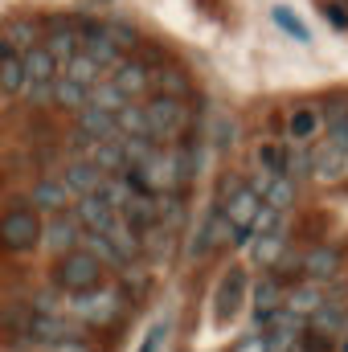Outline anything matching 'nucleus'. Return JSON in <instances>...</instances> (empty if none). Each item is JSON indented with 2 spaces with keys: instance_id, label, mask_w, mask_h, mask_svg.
<instances>
[{
  "instance_id": "22",
  "label": "nucleus",
  "mask_w": 348,
  "mask_h": 352,
  "mask_svg": "<svg viewBox=\"0 0 348 352\" xmlns=\"http://www.w3.org/2000/svg\"><path fill=\"white\" fill-rule=\"evenodd\" d=\"M123 217L144 234V230H152V226H160V197H152V192H131V201L123 205Z\"/></svg>"
},
{
  "instance_id": "23",
  "label": "nucleus",
  "mask_w": 348,
  "mask_h": 352,
  "mask_svg": "<svg viewBox=\"0 0 348 352\" xmlns=\"http://www.w3.org/2000/svg\"><path fill=\"white\" fill-rule=\"evenodd\" d=\"M324 303H328V291H320V283H299L295 291H287V295H283V307H287V311H295V316H303V320H307V316H316Z\"/></svg>"
},
{
  "instance_id": "43",
  "label": "nucleus",
  "mask_w": 348,
  "mask_h": 352,
  "mask_svg": "<svg viewBox=\"0 0 348 352\" xmlns=\"http://www.w3.org/2000/svg\"><path fill=\"white\" fill-rule=\"evenodd\" d=\"M250 230H254V238H259V234H283L287 226H283V213H279V209H270V205H259V213H254Z\"/></svg>"
},
{
  "instance_id": "11",
  "label": "nucleus",
  "mask_w": 348,
  "mask_h": 352,
  "mask_svg": "<svg viewBox=\"0 0 348 352\" xmlns=\"http://www.w3.org/2000/svg\"><path fill=\"white\" fill-rule=\"evenodd\" d=\"M107 82H115V87L135 102V94H148V90H152V66H148V62H135V58H119V62L111 66Z\"/></svg>"
},
{
  "instance_id": "36",
  "label": "nucleus",
  "mask_w": 348,
  "mask_h": 352,
  "mask_svg": "<svg viewBox=\"0 0 348 352\" xmlns=\"http://www.w3.org/2000/svg\"><path fill=\"white\" fill-rule=\"evenodd\" d=\"M4 41L17 50V54H25V50H33V45H41V37H37V21H8V29H4Z\"/></svg>"
},
{
  "instance_id": "34",
  "label": "nucleus",
  "mask_w": 348,
  "mask_h": 352,
  "mask_svg": "<svg viewBox=\"0 0 348 352\" xmlns=\"http://www.w3.org/2000/svg\"><path fill=\"white\" fill-rule=\"evenodd\" d=\"M287 254V230L283 234H259L254 238V263L266 266V270H274V263Z\"/></svg>"
},
{
  "instance_id": "5",
  "label": "nucleus",
  "mask_w": 348,
  "mask_h": 352,
  "mask_svg": "<svg viewBox=\"0 0 348 352\" xmlns=\"http://www.w3.org/2000/svg\"><path fill=\"white\" fill-rule=\"evenodd\" d=\"M217 188H221V201H217V205H221L226 221H230V226H250L254 213H259V205H262L259 197L250 192V184H246L242 176H221Z\"/></svg>"
},
{
  "instance_id": "8",
  "label": "nucleus",
  "mask_w": 348,
  "mask_h": 352,
  "mask_svg": "<svg viewBox=\"0 0 348 352\" xmlns=\"http://www.w3.org/2000/svg\"><path fill=\"white\" fill-rule=\"evenodd\" d=\"M78 54H87L90 62H98L102 70H111L123 54L115 50V41H111V33H107V25L102 21H83L78 25Z\"/></svg>"
},
{
  "instance_id": "21",
  "label": "nucleus",
  "mask_w": 348,
  "mask_h": 352,
  "mask_svg": "<svg viewBox=\"0 0 348 352\" xmlns=\"http://www.w3.org/2000/svg\"><path fill=\"white\" fill-rule=\"evenodd\" d=\"M21 62H25V82H58V78H62V66L50 58V50H45V45L25 50V54H21Z\"/></svg>"
},
{
  "instance_id": "14",
  "label": "nucleus",
  "mask_w": 348,
  "mask_h": 352,
  "mask_svg": "<svg viewBox=\"0 0 348 352\" xmlns=\"http://www.w3.org/2000/svg\"><path fill=\"white\" fill-rule=\"evenodd\" d=\"M242 291H246V270L242 266H230V274L217 283V299H213V316L217 320H230L242 303Z\"/></svg>"
},
{
  "instance_id": "19",
  "label": "nucleus",
  "mask_w": 348,
  "mask_h": 352,
  "mask_svg": "<svg viewBox=\"0 0 348 352\" xmlns=\"http://www.w3.org/2000/svg\"><path fill=\"white\" fill-rule=\"evenodd\" d=\"M102 180H107V176L98 173L90 160H70V164H66V173H62V184H66L74 197H90V192H98V188H102Z\"/></svg>"
},
{
  "instance_id": "31",
  "label": "nucleus",
  "mask_w": 348,
  "mask_h": 352,
  "mask_svg": "<svg viewBox=\"0 0 348 352\" xmlns=\"http://www.w3.org/2000/svg\"><path fill=\"white\" fill-rule=\"evenodd\" d=\"M115 127H119V135H131V140H152V127H148L144 102H127V107L115 115Z\"/></svg>"
},
{
  "instance_id": "18",
  "label": "nucleus",
  "mask_w": 348,
  "mask_h": 352,
  "mask_svg": "<svg viewBox=\"0 0 348 352\" xmlns=\"http://www.w3.org/2000/svg\"><path fill=\"white\" fill-rule=\"evenodd\" d=\"M70 197H74V192H70L62 180H37L33 192H29V205H33L37 213H66Z\"/></svg>"
},
{
  "instance_id": "38",
  "label": "nucleus",
  "mask_w": 348,
  "mask_h": 352,
  "mask_svg": "<svg viewBox=\"0 0 348 352\" xmlns=\"http://www.w3.org/2000/svg\"><path fill=\"white\" fill-rule=\"evenodd\" d=\"M254 164L266 168L270 176H283L287 173V148L274 144V140H266V144H259V152H254Z\"/></svg>"
},
{
  "instance_id": "12",
  "label": "nucleus",
  "mask_w": 348,
  "mask_h": 352,
  "mask_svg": "<svg viewBox=\"0 0 348 352\" xmlns=\"http://www.w3.org/2000/svg\"><path fill=\"white\" fill-rule=\"evenodd\" d=\"M221 242H230V221H226L221 205H213V209L205 213V221L197 226V238H193L188 254H193V258H205V254H213Z\"/></svg>"
},
{
  "instance_id": "2",
  "label": "nucleus",
  "mask_w": 348,
  "mask_h": 352,
  "mask_svg": "<svg viewBox=\"0 0 348 352\" xmlns=\"http://www.w3.org/2000/svg\"><path fill=\"white\" fill-rule=\"evenodd\" d=\"M41 230H45V221H41V213H37L29 201L8 205V209L0 213V250H8V254H29V250L41 246Z\"/></svg>"
},
{
  "instance_id": "46",
  "label": "nucleus",
  "mask_w": 348,
  "mask_h": 352,
  "mask_svg": "<svg viewBox=\"0 0 348 352\" xmlns=\"http://www.w3.org/2000/svg\"><path fill=\"white\" fill-rule=\"evenodd\" d=\"M274 21H279V25H283V29H287L295 41H307V29H303V21H299V16H291L287 8H274Z\"/></svg>"
},
{
  "instance_id": "9",
  "label": "nucleus",
  "mask_w": 348,
  "mask_h": 352,
  "mask_svg": "<svg viewBox=\"0 0 348 352\" xmlns=\"http://www.w3.org/2000/svg\"><path fill=\"white\" fill-rule=\"evenodd\" d=\"M70 336H78L74 320H66V316H33V324L25 328L21 340H29L33 349H54V344H62Z\"/></svg>"
},
{
  "instance_id": "3",
  "label": "nucleus",
  "mask_w": 348,
  "mask_h": 352,
  "mask_svg": "<svg viewBox=\"0 0 348 352\" xmlns=\"http://www.w3.org/2000/svg\"><path fill=\"white\" fill-rule=\"evenodd\" d=\"M123 287H115V283H98V287H90L83 295H70V311H74V320H87V324H115L119 316H123Z\"/></svg>"
},
{
  "instance_id": "30",
  "label": "nucleus",
  "mask_w": 348,
  "mask_h": 352,
  "mask_svg": "<svg viewBox=\"0 0 348 352\" xmlns=\"http://www.w3.org/2000/svg\"><path fill=\"white\" fill-rule=\"evenodd\" d=\"M283 295H287V291H283V283H279L274 274H266L259 287H254V324H262L274 307H283Z\"/></svg>"
},
{
  "instance_id": "26",
  "label": "nucleus",
  "mask_w": 348,
  "mask_h": 352,
  "mask_svg": "<svg viewBox=\"0 0 348 352\" xmlns=\"http://www.w3.org/2000/svg\"><path fill=\"white\" fill-rule=\"evenodd\" d=\"M62 78H70V82H78V87L94 90L98 82H107V70H102L98 62H90L87 54H74V58L62 66Z\"/></svg>"
},
{
  "instance_id": "32",
  "label": "nucleus",
  "mask_w": 348,
  "mask_h": 352,
  "mask_svg": "<svg viewBox=\"0 0 348 352\" xmlns=\"http://www.w3.org/2000/svg\"><path fill=\"white\" fill-rule=\"evenodd\" d=\"M320 119H324L328 135H348V94H328L320 102Z\"/></svg>"
},
{
  "instance_id": "4",
  "label": "nucleus",
  "mask_w": 348,
  "mask_h": 352,
  "mask_svg": "<svg viewBox=\"0 0 348 352\" xmlns=\"http://www.w3.org/2000/svg\"><path fill=\"white\" fill-rule=\"evenodd\" d=\"M144 115H148V127H152V140L156 144H176V135L188 127V102L184 98H168V94H152L144 102Z\"/></svg>"
},
{
  "instance_id": "15",
  "label": "nucleus",
  "mask_w": 348,
  "mask_h": 352,
  "mask_svg": "<svg viewBox=\"0 0 348 352\" xmlns=\"http://www.w3.org/2000/svg\"><path fill=\"white\" fill-rule=\"evenodd\" d=\"M152 90H160L168 98H188L193 94V78L176 62H152Z\"/></svg>"
},
{
  "instance_id": "49",
  "label": "nucleus",
  "mask_w": 348,
  "mask_h": 352,
  "mask_svg": "<svg viewBox=\"0 0 348 352\" xmlns=\"http://www.w3.org/2000/svg\"><path fill=\"white\" fill-rule=\"evenodd\" d=\"M164 336H168V328H164V324H160V328H152V336L144 340V349H140V352H156L160 344H164Z\"/></svg>"
},
{
  "instance_id": "27",
  "label": "nucleus",
  "mask_w": 348,
  "mask_h": 352,
  "mask_svg": "<svg viewBox=\"0 0 348 352\" xmlns=\"http://www.w3.org/2000/svg\"><path fill=\"white\" fill-rule=\"evenodd\" d=\"M107 238H111V246H115V250H119V254H123L127 263H135V258H140V230H135V226H131V221H127L123 213H119V217L111 221Z\"/></svg>"
},
{
  "instance_id": "51",
  "label": "nucleus",
  "mask_w": 348,
  "mask_h": 352,
  "mask_svg": "<svg viewBox=\"0 0 348 352\" xmlns=\"http://www.w3.org/2000/svg\"><path fill=\"white\" fill-rule=\"evenodd\" d=\"M8 54H17V50H12V45H8V41H4V33H0V62H4V58H8Z\"/></svg>"
},
{
  "instance_id": "1",
  "label": "nucleus",
  "mask_w": 348,
  "mask_h": 352,
  "mask_svg": "<svg viewBox=\"0 0 348 352\" xmlns=\"http://www.w3.org/2000/svg\"><path fill=\"white\" fill-rule=\"evenodd\" d=\"M107 274V266L98 263L90 250H70V254H58L54 258V270H50V287H58L62 295H83L90 287H98Z\"/></svg>"
},
{
  "instance_id": "7",
  "label": "nucleus",
  "mask_w": 348,
  "mask_h": 352,
  "mask_svg": "<svg viewBox=\"0 0 348 352\" xmlns=\"http://www.w3.org/2000/svg\"><path fill=\"white\" fill-rule=\"evenodd\" d=\"M83 221L74 217V209H66V213H54L50 221H45V230H41V246L58 258V254H70V250H78L83 246Z\"/></svg>"
},
{
  "instance_id": "13",
  "label": "nucleus",
  "mask_w": 348,
  "mask_h": 352,
  "mask_svg": "<svg viewBox=\"0 0 348 352\" xmlns=\"http://www.w3.org/2000/svg\"><path fill=\"white\" fill-rule=\"evenodd\" d=\"M320 131H324V119H320V107L316 102L291 107V115H287V140L291 144H312Z\"/></svg>"
},
{
  "instance_id": "37",
  "label": "nucleus",
  "mask_w": 348,
  "mask_h": 352,
  "mask_svg": "<svg viewBox=\"0 0 348 352\" xmlns=\"http://www.w3.org/2000/svg\"><path fill=\"white\" fill-rule=\"evenodd\" d=\"M131 192H135V188H131V180H127V176H107V180H102V188H98V197H102V201H107V209H115V213H123V205L131 201Z\"/></svg>"
},
{
  "instance_id": "47",
  "label": "nucleus",
  "mask_w": 348,
  "mask_h": 352,
  "mask_svg": "<svg viewBox=\"0 0 348 352\" xmlns=\"http://www.w3.org/2000/svg\"><path fill=\"white\" fill-rule=\"evenodd\" d=\"M320 12H324L336 29H348V8H345V4H336V0L328 4V0H324V4H320Z\"/></svg>"
},
{
  "instance_id": "25",
  "label": "nucleus",
  "mask_w": 348,
  "mask_h": 352,
  "mask_svg": "<svg viewBox=\"0 0 348 352\" xmlns=\"http://www.w3.org/2000/svg\"><path fill=\"white\" fill-rule=\"evenodd\" d=\"M87 160H90V164H94L102 176H123V173H127V156H123L119 140H102V144H94Z\"/></svg>"
},
{
  "instance_id": "48",
  "label": "nucleus",
  "mask_w": 348,
  "mask_h": 352,
  "mask_svg": "<svg viewBox=\"0 0 348 352\" xmlns=\"http://www.w3.org/2000/svg\"><path fill=\"white\" fill-rule=\"evenodd\" d=\"M50 352H94V349H90L87 340H83V336H70V340H62V344H54Z\"/></svg>"
},
{
  "instance_id": "6",
  "label": "nucleus",
  "mask_w": 348,
  "mask_h": 352,
  "mask_svg": "<svg viewBox=\"0 0 348 352\" xmlns=\"http://www.w3.org/2000/svg\"><path fill=\"white\" fill-rule=\"evenodd\" d=\"M312 164H316V180L324 184H340L348 180V135H328L312 148Z\"/></svg>"
},
{
  "instance_id": "41",
  "label": "nucleus",
  "mask_w": 348,
  "mask_h": 352,
  "mask_svg": "<svg viewBox=\"0 0 348 352\" xmlns=\"http://www.w3.org/2000/svg\"><path fill=\"white\" fill-rule=\"evenodd\" d=\"M312 173H316V164H312V148L295 144V148L287 152V173H283V176H291V180L299 184V180H307Z\"/></svg>"
},
{
  "instance_id": "20",
  "label": "nucleus",
  "mask_w": 348,
  "mask_h": 352,
  "mask_svg": "<svg viewBox=\"0 0 348 352\" xmlns=\"http://www.w3.org/2000/svg\"><path fill=\"white\" fill-rule=\"evenodd\" d=\"M78 131L90 135L94 144H102V140H115V135H119L115 115H111V111H102V107H94V102H87V107L78 111Z\"/></svg>"
},
{
  "instance_id": "33",
  "label": "nucleus",
  "mask_w": 348,
  "mask_h": 352,
  "mask_svg": "<svg viewBox=\"0 0 348 352\" xmlns=\"http://www.w3.org/2000/svg\"><path fill=\"white\" fill-rule=\"evenodd\" d=\"M87 102H90V90L87 87H78V82H70V78H58V82H54V107H58V111L78 115Z\"/></svg>"
},
{
  "instance_id": "24",
  "label": "nucleus",
  "mask_w": 348,
  "mask_h": 352,
  "mask_svg": "<svg viewBox=\"0 0 348 352\" xmlns=\"http://www.w3.org/2000/svg\"><path fill=\"white\" fill-rule=\"evenodd\" d=\"M307 328L312 332H320V336H328V340H340L348 336V316L340 303H324L316 316H307Z\"/></svg>"
},
{
  "instance_id": "28",
  "label": "nucleus",
  "mask_w": 348,
  "mask_h": 352,
  "mask_svg": "<svg viewBox=\"0 0 348 352\" xmlns=\"http://www.w3.org/2000/svg\"><path fill=\"white\" fill-rule=\"evenodd\" d=\"M29 324H33V303H21V299L0 303V336H25Z\"/></svg>"
},
{
  "instance_id": "35",
  "label": "nucleus",
  "mask_w": 348,
  "mask_h": 352,
  "mask_svg": "<svg viewBox=\"0 0 348 352\" xmlns=\"http://www.w3.org/2000/svg\"><path fill=\"white\" fill-rule=\"evenodd\" d=\"M295 197H299V184H295L291 176H274V180H270V188L262 192V205H270V209L287 213V209L295 205Z\"/></svg>"
},
{
  "instance_id": "42",
  "label": "nucleus",
  "mask_w": 348,
  "mask_h": 352,
  "mask_svg": "<svg viewBox=\"0 0 348 352\" xmlns=\"http://www.w3.org/2000/svg\"><path fill=\"white\" fill-rule=\"evenodd\" d=\"M107 33H111V41H115V50H119V54H127V50H135V45L144 41V33H140L135 25H127V21H111V25H107Z\"/></svg>"
},
{
  "instance_id": "17",
  "label": "nucleus",
  "mask_w": 348,
  "mask_h": 352,
  "mask_svg": "<svg viewBox=\"0 0 348 352\" xmlns=\"http://www.w3.org/2000/svg\"><path fill=\"white\" fill-rule=\"evenodd\" d=\"M340 274V250L336 246H312L303 254V278L307 283H328Z\"/></svg>"
},
{
  "instance_id": "40",
  "label": "nucleus",
  "mask_w": 348,
  "mask_h": 352,
  "mask_svg": "<svg viewBox=\"0 0 348 352\" xmlns=\"http://www.w3.org/2000/svg\"><path fill=\"white\" fill-rule=\"evenodd\" d=\"M90 102H94V107H102V111H111V115H119L131 98L115 87V82H98V87L90 90Z\"/></svg>"
},
{
  "instance_id": "10",
  "label": "nucleus",
  "mask_w": 348,
  "mask_h": 352,
  "mask_svg": "<svg viewBox=\"0 0 348 352\" xmlns=\"http://www.w3.org/2000/svg\"><path fill=\"white\" fill-rule=\"evenodd\" d=\"M45 25H50V29H45L41 45L50 50V58H54L58 66H66V62L78 54V25H74V21H66V16H50Z\"/></svg>"
},
{
  "instance_id": "44",
  "label": "nucleus",
  "mask_w": 348,
  "mask_h": 352,
  "mask_svg": "<svg viewBox=\"0 0 348 352\" xmlns=\"http://www.w3.org/2000/svg\"><path fill=\"white\" fill-rule=\"evenodd\" d=\"M21 98L29 102V107H54V82H25L21 87Z\"/></svg>"
},
{
  "instance_id": "16",
  "label": "nucleus",
  "mask_w": 348,
  "mask_h": 352,
  "mask_svg": "<svg viewBox=\"0 0 348 352\" xmlns=\"http://www.w3.org/2000/svg\"><path fill=\"white\" fill-rule=\"evenodd\" d=\"M74 217L83 221V230H90V234H107L119 213L107 209V201H102L98 192H90V197H78V201H74Z\"/></svg>"
},
{
  "instance_id": "50",
  "label": "nucleus",
  "mask_w": 348,
  "mask_h": 352,
  "mask_svg": "<svg viewBox=\"0 0 348 352\" xmlns=\"http://www.w3.org/2000/svg\"><path fill=\"white\" fill-rule=\"evenodd\" d=\"M234 352H270V349H266V336H246Z\"/></svg>"
},
{
  "instance_id": "39",
  "label": "nucleus",
  "mask_w": 348,
  "mask_h": 352,
  "mask_svg": "<svg viewBox=\"0 0 348 352\" xmlns=\"http://www.w3.org/2000/svg\"><path fill=\"white\" fill-rule=\"evenodd\" d=\"M21 87H25V62L21 54H8L0 62V94H21Z\"/></svg>"
},
{
  "instance_id": "52",
  "label": "nucleus",
  "mask_w": 348,
  "mask_h": 352,
  "mask_svg": "<svg viewBox=\"0 0 348 352\" xmlns=\"http://www.w3.org/2000/svg\"><path fill=\"white\" fill-rule=\"evenodd\" d=\"M336 4H345V8H348V0H336Z\"/></svg>"
},
{
  "instance_id": "45",
  "label": "nucleus",
  "mask_w": 348,
  "mask_h": 352,
  "mask_svg": "<svg viewBox=\"0 0 348 352\" xmlns=\"http://www.w3.org/2000/svg\"><path fill=\"white\" fill-rule=\"evenodd\" d=\"M58 287H41L37 299H33V316H58Z\"/></svg>"
},
{
  "instance_id": "29",
  "label": "nucleus",
  "mask_w": 348,
  "mask_h": 352,
  "mask_svg": "<svg viewBox=\"0 0 348 352\" xmlns=\"http://www.w3.org/2000/svg\"><path fill=\"white\" fill-rule=\"evenodd\" d=\"M83 250H90V254L107 266V270H119V274L131 266L119 250H115V246H111V238H107V234H90V230H87V234H83Z\"/></svg>"
}]
</instances>
